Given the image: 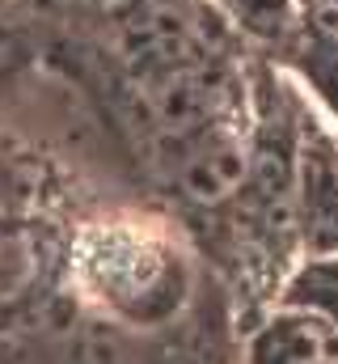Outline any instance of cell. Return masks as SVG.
Wrapping results in <instances>:
<instances>
[{
    "instance_id": "2",
    "label": "cell",
    "mask_w": 338,
    "mask_h": 364,
    "mask_svg": "<svg viewBox=\"0 0 338 364\" xmlns=\"http://www.w3.org/2000/svg\"><path fill=\"white\" fill-rule=\"evenodd\" d=\"M173 161H178V170H173V174H178V186H182L190 199H199V203H220V199H229L233 191H241L246 170H250L246 149H241L237 136L224 132V127H212V132H203V136L178 144V149H173Z\"/></svg>"
},
{
    "instance_id": "6",
    "label": "cell",
    "mask_w": 338,
    "mask_h": 364,
    "mask_svg": "<svg viewBox=\"0 0 338 364\" xmlns=\"http://www.w3.org/2000/svg\"><path fill=\"white\" fill-rule=\"evenodd\" d=\"M13 47H17V21L0 9V64L13 55Z\"/></svg>"
},
{
    "instance_id": "7",
    "label": "cell",
    "mask_w": 338,
    "mask_h": 364,
    "mask_svg": "<svg viewBox=\"0 0 338 364\" xmlns=\"http://www.w3.org/2000/svg\"><path fill=\"white\" fill-rule=\"evenodd\" d=\"M0 246H4V233H0Z\"/></svg>"
},
{
    "instance_id": "4",
    "label": "cell",
    "mask_w": 338,
    "mask_h": 364,
    "mask_svg": "<svg viewBox=\"0 0 338 364\" xmlns=\"http://www.w3.org/2000/svg\"><path fill=\"white\" fill-rule=\"evenodd\" d=\"M233 4H237V17L258 34H288L296 21L292 0H233Z\"/></svg>"
},
{
    "instance_id": "3",
    "label": "cell",
    "mask_w": 338,
    "mask_h": 364,
    "mask_svg": "<svg viewBox=\"0 0 338 364\" xmlns=\"http://www.w3.org/2000/svg\"><path fill=\"white\" fill-rule=\"evenodd\" d=\"M300 208H305V233H313L317 250H338V157L330 149L305 153Z\"/></svg>"
},
{
    "instance_id": "5",
    "label": "cell",
    "mask_w": 338,
    "mask_h": 364,
    "mask_svg": "<svg viewBox=\"0 0 338 364\" xmlns=\"http://www.w3.org/2000/svg\"><path fill=\"white\" fill-rule=\"evenodd\" d=\"M313 288L322 292V296H313V305L330 309V314L338 318V259H334V263H326L322 272L313 275Z\"/></svg>"
},
{
    "instance_id": "1",
    "label": "cell",
    "mask_w": 338,
    "mask_h": 364,
    "mask_svg": "<svg viewBox=\"0 0 338 364\" xmlns=\"http://www.w3.org/2000/svg\"><path fill=\"white\" fill-rule=\"evenodd\" d=\"M246 364H338V318L322 305H288L250 339Z\"/></svg>"
}]
</instances>
